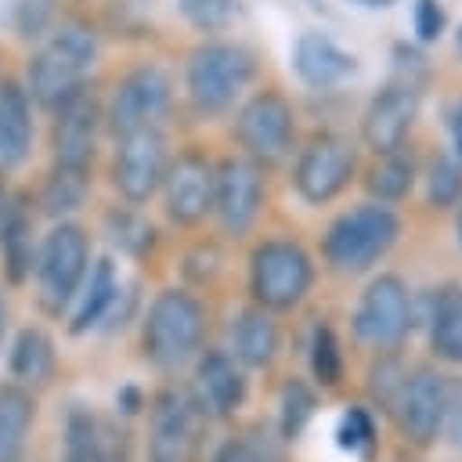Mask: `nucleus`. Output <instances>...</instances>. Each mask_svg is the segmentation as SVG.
I'll return each mask as SVG.
<instances>
[{
  "label": "nucleus",
  "mask_w": 462,
  "mask_h": 462,
  "mask_svg": "<svg viewBox=\"0 0 462 462\" xmlns=\"http://www.w3.org/2000/svg\"><path fill=\"white\" fill-rule=\"evenodd\" d=\"M401 217L386 202H361L343 209L321 235V260L336 274L372 271L397 242Z\"/></svg>",
  "instance_id": "obj_1"
},
{
  "label": "nucleus",
  "mask_w": 462,
  "mask_h": 462,
  "mask_svg": "<svg viewBox=\"0 0 462 462\" xmlns=\"http://www.w3.org/2000/svg\"><path fill=\"white\" fill-rule=\"evenodd\" d=\"M206 307L188 289H162L141 325V354L159 372H180L202 346Z\"/></svg>",
  "instance_id": "obj_2"
},
{
  "label": "nucleus",
  "mask_w": 462,
  "mask_h": 462,
  "mask_svg": "<svg viewBox=\"0 0 462 462\" xmlns=\"http://www.w3.org/2000/svg\"><path fill=\"white\" fill-rule=\"evenodd\" d=\"M97 58V36L94 29L69 22L61 25L29 61V90L43 105H58L72 90L83 87L87 72L94 69Z\"/></svg>",
  "instance_id": "obj_3"
},
{
  "label": "nucleus",
  "mask_w": 462,
  "mask_h": 462,
  "mask_svg": "<svg viewBox=\"0 0 462 462\" xmlns=\"http://www.w3.org/2000/svg\"><path fill=\"white\" fill-rule=\"evenodd\" d=\"M32 271H36L40 307L47 314L61 318L72 307V300H76V292H79V285L90 271V242H87L83 227H76V224L51 227L43 235V242L36 245Z\"/></svg>",
  "instance_id": "obj_4"
},
{
  "label": "nucleus",
  "mask_w": 462,
  "mask_h": 462,
  "mask_svg": "<svg viewBox=\"0 0 462 462\" xmlns=\"http://www.w3.org/2000/svg\"><path fill=\"white\" fill-rule=\"evenodd\" d=\"M314 285V260L300 242L267 238L249 256V292L263 310H292Z\"/></svg>",
  "instance_id": "obj_5"
},
{
  "label": "nucleus",
  "mask_w": 462,
  "mask_h": 462,
  "mask_svg": "<svg viewBox=\"0 0 462 462\" xmlns=\"http://www.w3.org/2000/svg\"><path fill=\"white\" fill-rule=\"evenodd\" d=\"M188 97L202 116H220L253 79V54L238 43H202L188 58Z\"/></svg>",
  "instance_id": "obj_6"
},
{
  "label": "nucleus",
  "mask_w": 462,
  "mask_h": 462,
  "mask_svg": "<svg viewBox=\"0 0 462 462\" xmlns=\"http://www.w3.org/2000/svg\"><path fill=\"white\" fill-rule=\"evenodd\" d=\"M350 332L368 346H397L411 332V289L401 274H375L350 314Z\"/></svg>",
  "instance_id": "obj_7"
},
{
  "label": "nucleus",
  "mask_w": 462,
  "mask_h": 462,
  "mask_svg": "<svg viewBox=\"0 0 462 462\" xmlns=\"http://www.w3.org/2000/svg\"><path fill=\"white\" fill-rule=\"evenodd\" d=\"M357 170V148L343 134H314L292 166V188L307 206L332 202Z\"/></svg>",
  "instance_id": "obj_8"
},
{
  "label": "nucleus",
  "mask_w": 462,
  "mask_h": 462,
  "mask_svg": "<svg viewBox=\"0 0 462 462\" xmlns=\"http://www.w3.org/2000/svg\"><path fill=\"white\" fill-rule=\"evenodd\" d=\"M235 137L249 159L278 162L292 148V105L274 90L253 94L235 116Z\"/></svg>",
  "instance_id": "obj_9"
},
{
  "label": "nucleus",
  "mask_w": 462,
  "mask_h": 462,
  "mask_svg": "<svg viewBox=\"0 0 462 462\" xmlns=\"http://www.w3.org/2000/svg\"><path fill=\"white\" fill-rule=\"evenodd\" d=\"M170 155H166V137L159 126H141L119 137V152H116V166H112V180L119 188V195L126 202H148L166 177Z\"/></svg>",
  "instance_id": "obj_10"
},
{
  "label": "nucleus",
  "mask_w": 462,
  "mask_h": 462,
  "mask_svg": "<svg viewBox=\"0 0 462 462\" xmlns=\"http://www.w3.org/2000/svg\"><path fill=\"white\" fill-rule=\"evenodd\" d=\"M263 202V173L256 159L231 155L220 166H213V209L224 235H245L260 213Z\"/></svg>",
  "instance_id": "obj_11"
},
{
  "label": "nucleus",
  "mask_w": 462,
  "mask_h": 462,
  "mask_svg": "<svg viewBox=\"0 0 462 462\" xmlns=\"http://www.w3.org/2000/svg\"><path fill=\"white\" fill-rule=\"evenodd\" d=\"M166 108H170V76L159 65H137L116 83V94L108 101V126L116 137L141 126H159Z\"/></svg>",
  "instance_id": "obj_12"
},
{
  "label": "nucleus",
  "mask_w": 462,
  "mask_h": 462,
  "mask_svg": "<svg viewBox=\"0 0 462 462\" xmlns=\"http://www.w3.org/2000/svg\"><path fill=\"white\" fill-rule=\"evenodd\" d=\"M444 408H448V375H440L430 365H419L415 372H408L393 419L404 440H411L415 448H430L440 437Z\"/></svg>",
  "instance_id": "obj_13"
},
{
  "label": "nucleus",
  "mask_w": 462,
  "mask_h": 462,
  "mask_svg": "<svg viewBox=\"0 0 462 462\" xmlns=\"http://www.w3.org/2000/svg\"><path fill=\"white\" fill-rule=\"evenodd\" d=\"M191 401L199 415L206 419H227L249 401V379L245 368L235 361L227 350H202L195 361V379H191Z\"/></svg>",
  "instance_id": "obj_14"
},
{
  "label": "nucleus",
  "mask_w": 462,
  "mask_h": 462,
  "mask_svg": "<svg viewBox=\"0 0 462 462\" xmlns=\"http://www.w3.org/2000/svg\"><path fill=\"white\" fill-rule=\"evenodd\" d=\"M415 116H419V83L393 79L368 101V108L361 116V137L375 155L393 152L404 144Z\"/></svg>",
  "instance_id": "obj_15"
},
{
  "label": "nucleus",
  "mask_w": 462,
  "mask_h": 462,
  "mask_svg": "<svg viewBox=\"0 0 462 462\" xmlns=\"http://www.w3.org/2000/svg\"><path fill=\"white\" fill-rule=\"evenodd\" d=\"M199 408L188 390L166 386L152 401V433H148V462H191Z\"/></svg>",
  "instance_id": "obj_16"
},
{
  "label": "nucleus",
  "mask_w": 462,
  "mask_h": 462,
  "mask_svg": "<svg viewBox=\"0 0 462 462\" xmlns=\"http://www.w3.org/2000/svg\"><path fill=\"white\" fill-rule=\"evenodd\" d=\"M162 202L166 217L180 227L199 224L213 209V166L202 152H184L166 166Z\"/></svg>",
  "instance_id": "obj_17"
},
{
  "label": "nucleus",
  "mask_w": 462,
  "mask_h": 462,
  "mask_svg": "<svg viewBox=\"0 0 462 462\" xmlns=\"http://www.w3.org/2000/svg\"><path fill=\"white\" fill-rule=\"evenodd\" d=\"M54 108H58V119H54V166L90 170L97 119H101L94 94L87 87H79L69 97H61Z\"/></svg>",
  "instance_id": "obj_18"
},
{
  "label": "nucleus",
  "mask_w": 462,
  "mask_h": 462,
  "mask_svg": "<svg viewBox=\"0 0 462 462\" xmlns=\"http://www.w3.org/2000/svg\"><path fill=\"white\" fill-rule=\"evenodd\" d=\"M65 462H134L130 433L112 419L72 404L65 415Z\"/></svg>",
  "instance_id": "obj_19"
},
{
  "label": "nucleus",
  "mask_w": 462,
  "mask_h": 462,
  "mask_svg": "<svg viewBox=\"0 0 462 462\" xmlns=\"http://www.w3.org/2000/svg\"><path fill=\"white\" fill-rule=\"evenodd\" d=\"M119 289H123V282H119L116 263L108 256L94 260L87 278H83V285H79V292H76V300H72L76 307H72V318H69V332L72 336H87V332L101 328L105 318L112 314V303H116Z\"/></svg>",
  "instance_id": "obj_20"
},
{
  "label": "nucleus",
  "mask_w": 462,
  "mask_h": 462,
  "mask_svg": "<svg viewBox=\"0 0 462 462\" xmlns=\"http://www.w3.org/2000/svg\"><path fill=\"white\" fill-rule=\"evenodd\" d=\"M278 346H282L278 321L260 303L231 318V354L242 368H267L278 357Z\"/></svg>",
  "instance_id": "obj_21"
},
{
  "label": "nucleus",
  "mask_w": 462,
  "mask_h": 462,
  "mask_svg": "<svg viewBox=\"0 0 462 462\" xmlns=\"http://www.w3.org/2000/svg\"><path fill=\"white\" fill-rule=\"evenodd\" d=\"M292 69H296V76L307 87H318L321 90V87H332V83L346 79L357 69V61H354V54H346L343 47H336L328 36L303 32L296 40V47H292Z\"/></svg>",
  "instance_id": "obj_22"
},
{
  "label": "nucleus",
  "mask_w": 462,
  "mask_h": 462,
  "mask_svg": "<svg viewBox=\"0 0 462 462\" xmlns=\"http://www.w3.org/2000/svg\"><path fill=\"white\" fill-rule=\"evenodd\" d=\"M36 401L22 383H0V462H22Z\"/></svg>",
  "instance_id": "obj_23"
},
{
  "label": "nucleus",
  "mask_w": 462,
  "mask_h": 462,
  "mask_svg": "<svg viewBox=\"0 0 462 462\" xmlns=\"http://www.w3.org/2000/svg\"><path fill=\"white\" fill-rule=\"evenodd\" d=\"M32 144V112L25 90L14 83L0 87V170L18 166Z\"/></svg>",
  "instance_id": "obj_24"
},
{
  "label": "nucleus",
  "mask_w": 462,
  "mask_h": 462,
  "mask_svg": "<svg viewBox=\"0 0 462 462\" xmlns=\"http://www.w3.org/2000/svg\"><path fill=\"white\" fill-rule=\"evenodd\" d=\"M426 332H430V350L440 361L462 365V285L437 289V303L426 321Z\"/></svg>",
  "instance_id": "obj_25"
},
{
  "label": "nucleus",
  "mask_w": 462,
  "mask_h": 462,
  "mask_svg": "<svg viewBox=\"0 0 462 462\" xmlns=\"http://www.w3.org/2000/svg\"><path fill=\"white\" fill-rule=\"evenodd\" d=\"M7 368L14 375V383H43L54 372V343L43 328L25 325L7 350Z\"/></svg>",
  "instance_id": "obj_26"
},
{
  "label": "nucleus",
  "mask_w": 462,
  "mask_h": 462,
  "mask_svg": "<svg viewBox=\"0 0 462 462\" xmlns=\"http://www.w3.org/2000/svg\"><path fill=\"white\" fill-rule=\"evenodd\" d=\"M0 256H4V274L11 285H22L32 274L36 263V242H32V224L22 206H11L4 231H0Z\"/></svg>",
  "instance_id": "obj_27"
},
{
  "label": "nucleus",
  "mask_w": 462,
  "mask_h": 462,
  "mask_svg": "<svg viewBox=\"0 0 462 462\" xmlns=\"http://www.w3.org/2000/svg\"><path fill=\"white\" fill-rule=\"evenodd\" d=\"M318 390L307 383V379H300V375H289L285 383H282V390H278V433L285 437V444H292V440H300L303 437V430L310 426V419L318 415Z\"/></svg>",
  "instance_id": "obj_28"
},
{
  "label": "nucleus",
  "mask_w": 462,
  "mask_h": 462,
  "mask_svg": "<svg viewBox=\"0 0 462 462\" xmlns=\"http://www.w3.org/2000/svg\"><path fill=\"white\" fill-rule=\"evenodd\" d=\"M411 184H415V159H411V152H404V144L393 152H383L379 162L365 177V188L379 202H401L411 191Z\"/></svg>",
  "instance_id": "obj_29"
},
{
  "label": "nucleus",
  "mask_w": 462,
  "mask_h": 462,
  "mask_svg": "<svg viewBox=\"0 0 462 462\" xmlns=\"http://www.w3.org/2000/svg\"><path fill=\"white\" fill-rule=\"evenodd\" d=\"M307 368H310V379L321 390H336L343 383V346H339L336 328L325 318L310 325V336H307Z\"/></svg>",
  "instance_id": "obj_30"
},
{
  "label": "nucleus",
  "mask_w": 462,
  "mask_h": 462,
  "mask_svg": "<svg viewBox=\"0 0 462 462\" xmlns=\"http://www.w3.org/2000/svg\"><path fill=\"white\" fill-rule=\"evenodd\" d=\"M404 383H408V365H404L390 346H383V354H379V357L368 365V372H365V390H368L372 404H375L383 415L393 419Z\"/></svg>",
  "instance_id": "obj_31"
},
{
  "label": "nucleus",
  "mask_w": 462,
  "mask_h": 462,
  "mask_svg": "<svg viewBox=\"0 0 462 462\" xmlns=\"http://www.w3.org/2000/svg\"><path fill=\"white\" fill-rule=\"evenodd\" d=\"M336 448L346 455H357L361 462H375L379 455V426L372 408L365 404H346L343 419L336 422Z\"/></svg>",
  "instance_id": "obj_32"
},
{
  "label": "nucleus",
  "mask_w": 462,
  "mask_h": 462,
  "mask_svg": "<svg viewBox=\"0 0 462 462\" xmlns=\"http://www.w3.org/2000/svg\"><path fill=\"white\" fill-rule=\"evenodd\" d=\"M105 231H108V242L119 249V253H126V256H148L152 253V245H155V227L141 217V213H134V209H112L108 217H105Z\"/></svg>",
  "instance_id": "obj_33"
},
{
  "label": "nucleus",
  "mask_w": 462,
  "mask_h": 462,
  "mask_svg": "<svg viewBox=\"0 0 462 462\" xmlns=\"http://www.w3.org/2000/svg\"><path fill=\"white\" fill-rule=\"evenodd\" d=\"M87 199V170H65L54 166L47 184H43V213L51 217H65L72 209H79Z\"/></svg>",
  "instance_id": "obj_34"
},
{
  "label": "nucleus",
  "mask_w": 462,
  "mask_h": 462,
  "mask_svg": "<svg viewBox=\"0 0 462 462\" xmlns=\"http://www.w3.org/2000/svg\"><path fill=\"white\" fill-rule=\"evenodd\" d=\"M462 199V162L448 152L433 155L430 170H426V202L433 209H448Z\"/></svg>",
  "instance_id": "obj_35"
},
{
  "label": "nucleus",
  "mask_w": 462,
  "mask_h": 462,
  "mask_svg": "<svg viewBox=\"0 0 462 462\" xmlns=\"http://www.w3.org/2000/svg\"><path fill=\"white\" fill-rule=\"evenodd\" d=\"M180 14L202 29V32H217V29H227L235 18H238V0H180L177 4Z\"/></svg>",
  "instance_id": "obj_36"
},
{
  "label": "nucleus",
  "mask_w": 462,
  "mask_h": 462,
  "mask_svg": "<svg viewBox=\"0 0 462 462\" xmlns=\"http://www.w3.org/2000/svg\"><path fill=\"white\" fill-rule=\"evenodd\" d=\"M238 440H242L249 462H285V437H282L278 426L267 422V419L253 422V426L245 430V437H238Z\"/></svg>",
  "instance_id": "obj_37"
},
{
  "label": "nucleus",
  "mask_w": 462,
  "mask_h": 462,
  "mask_svg": "<svg viewBox=\"0 0 462 462\" xmlns=\"http://www.w3.org/2000/svg\"><path fill=\"white\" fill-rule=\"evenodd\" d=\"M51 14H54V0H22L18 4V32L22 36H43Z\"/></svg>",
  "instance_id": "obj_38"
},
{
  "label": "nucleus",
  "mask_w": 462,
  "mask_h": 462,
  "mask_svg": "<svg viewBox=\"0 0 462 462\" xmlns=\"http://www.w3.org/2000/svg\"><path fill=\"white\" fill-rule=\"evenodd\" d=\"M440 433L462 451V379H448V408H444Z\"/></svg>",
  "instance_id": "obj_39"
},
{
  "label": "nucleus",
  "mask_w": 462,
  "mask_h": 462,
  "mask_svg": "<svg viewBox=\"0 0 462 462\" xmlns=\"http://www.w3.org/2000/svg\"><path fill=\"white\" fill-rule=\"evenodd\" d=\"M444 32V11L437 0H419L415 4V36L422 43H433Z\"/></svg>",
  "instance_id": "obj_40"
},
{
  "label": "nucleus",
  "mask_w": 462,
  "mask_h": 462,
  "mask_svg": "<svg viewBox=\"0 0 462 462\" xmlns=\"http://www.w3.org/2000/svg\"><path fill=\"white\" fill-rule=\"evenodd\" d=\"M148 408V397H144V390L137 386V383H123L119 390H116V415L119 419H134V415H141Z\"/></svg>",
  "instance_id": "obj_41"
},
{
  "label": "nucleus",
  "mask_w": 462,
  "mask_h": 462,
  "mask_svg": "<svg viewBox=\"0 0 462 462\" xmlns=\"http://www.w3.org/2000/svg\"><path fill=\"white\" fill-rule=\"evenodd\" d=\"M209 462H249V455H245V448H242L238 437H227V440L217 444V451H213Z\"/></svg>",
  "instance_id": "obj_42"
},
{
  "label": "nucleus",
  "mask_w": 462,
  "mask_h": 462,
  "mask_svg": "<svg viewBox=\"0 0 462 462\" xmlns=\"http://www.w3.org/2000/svg\"><path fill=\"white\" fill-rule=\"evenodd\" d=\"M448 130H451V144H455V155L462 159V101L451 108V116H448Z\"/></svg>",
  "instance_id": "obj_43"
},
{
  "label": "nucleus",
  "mask_w": 462,
  "mask_h": 462,
  "mask_svg": "<svg viewBox=\"0 0 462 462\" xmlns=\"http://www.w3.org/2000/svg\"><path fill=\"white\" fill-rule=\"evenodd\" d=\"M7 213H11V199H7V188H4V180H0V231H4Z\"/></svg>",
  "instance_id": "obj_44"
},
{
  "label": "nucleus",
  "mask_w": 462,
  "mask_h": 462,
  "mask_svg": "<svg viewBox=\"0 0 462 462\" xmlns=\"http://www.w3.org/2000/svg\"><path fill=\"white\" fill-rule=\"evenodd\" d=\"M4 336H7V300L0 292V346H4Z\"/></svg>",
  "instance_id": "obj_45"
},
{
  "label": "nucleus",
  "mask_w": 462,
  "mask_h": 462,
  "mask_svg": "<svg viewBox=\"0 0 462 462\" xmlns=\"http://www.w3.org/2000/svg\"><path fill=\"white\" fill-rule=\"evenodd\" d=\"M458 245H462V206H458Z\"/></svg>",
  "instance_id": "obj_46"
},
{
  "label": "nucleus",
  "mask_w": 462,
  "mask_h": 462,
  "mask_svg": "<svg viewBox=\"0 0 462 462\" xmlns=\"http://www.w3.org/2000/svg\"><path fill=\"white\" fill-rule=\"evenodd\" d=\"M458 51H462V25H458Z\"/></svg>",
  "instance_id": "obj_47"
}]
</instances>
